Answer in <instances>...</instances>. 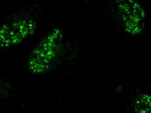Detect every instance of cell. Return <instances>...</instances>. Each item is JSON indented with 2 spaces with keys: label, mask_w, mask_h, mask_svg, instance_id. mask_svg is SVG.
<instances>
[{
  "label": "cell",
  "mask_w": 151,
  "mask_h": 113,
  "mask_svg": "<svg viewBox=\"0 0 151 113\" xmlns=\"http://www.w3.org/2000/svg\"><path fill=\"white\" fill-rule=\"evenodd\" d=\"M134 105L136 113L151 112V90L139 91L135 98Z\"/></svg>",
  "instance_id": "obj_4"
},
{
  "label": "cell",
  "mask_w": 151,
  "mask_h": 113,
  "mask_svg": "<svg viewBox=\"0 0 151 113\" xmlns=\"http://www.w3.org/2000/svg\"><path fill=\"white\" fill-rule=\"evenodd\" d=\"M32 14L21 12L13 14L5 22L1 30V45H17L32 35L37 24Z\"/></svg>",
  "instance_id": "obj_2"
},
{
  "label": "cell",
  "mask_w": 151,
  "mask_h": 113,
  "mask_svg": "<svg viewBox=\"0 0 151 113\" xmlns=\"http://www.w3.org/2000/svg\"><path fill=\"white\" fill-rule=\"evenodd\" d=\"M59 34L52 32L50 35L37 46L35 51L31 55L29 64L34 62L36 71L39 66V70L37 72L41 73L48 70V69L53 65V63L57 60V58L60 52V45L61 39H58Z\"/></svg>",
  "instance_id": "obj_3"
},
{
  "label": "cell",
  "mask_w": 151,
  "mask_h": 113,
  "mask_svg": "<svg viewBox=\"0 0 151 113\" xmlns=\"http://www.w3.org/2000/svg\"><path fill=\"white\" fill-rule=\"evenodd\" d=\"M111 15L119 29L130 36H139L145 30L143 7L135 1H120L112 7Z\"/></svg>",
  "instance_id": "obj_1"
}]
</instances>
